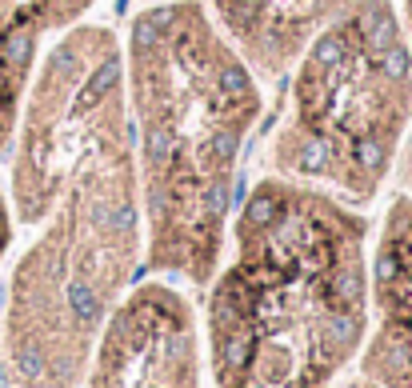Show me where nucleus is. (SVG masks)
Listing matches in <instances>:
<instances>
[{"label":"nucleus","mask_w":412,"mask_h":388,"mask_svg":"<svg viewBox=\"0 0 412 388\" xmlns=\"http://www.w3.org/2000/svg\"><path fill=\"white\" fill-rule=\"evenodd\" d=\"M8 148L4 200L32 232L8 280V369L24 388H68L144 232L125 45L109 24L84 20L45 52Z\"/></svg>","instance_id":"nucleus-1"},{"label":"nucleus","mask_w":412,"mask_h":388,"mask_svg":"<svg viewBox=\"0 0 412 388\" xmlns=\"http://www.w3.org/2000/svg\"><path fill=\"white\" fill-rule=\"evenodd\" d=\"M120 45L152 268L205 280L264 113L260 81L196 0L141 8Z\"/></svg>","instance_id":"nucleus-2"},{"label":"nucleus","mask_w":412,"mask_h":388,"mask_svg":"<svg viewBox=\"0 0 412 388\" xmlns=\"http://www.w3.org/2000/svg\"><path fill=\"white\" fill-rule=\"evenodd\" d=\"M365 216L340 196L260 177L208 296L221 388H328L365 332Z\"/></svg>","instance_id":"nucleus-3"},{"label":"nucleus","mask_w":412,"mask_h":388,"mask_svg":"<svg viewBox=\"0 0 412 388\" xmlns=\"http://www.w3.org/2000/svg\"><path fill=\"white\" fill-rule=\"evenodd\" d=\"M412 132V45L393 0H352L288 72L276 177L377 200Z\"/></svg>","instance_id":"nucleus-4"},{"label":"nucleus","mask_w":412,"mask_h":388,"mask_svg":"<svg viewBox=\"0 0 412 388\" xmlns=\"http://www.w3.org/2000/svg\"><path fill=\"white\" fill-rule=\"evenodd\" d=\"M88 388H192V324L168 289H141L112 321Z\"/></svg>","instance_id":"nucleus-5"},{"label":"nucleus","mask_w":412,"mask_h":388,"mask_svg":"<svg viewBox=\"0 0 412 388\" xmlns=\"http://www.w3.org/2000/svg\"><path fill=\"white\" fill-rule=\"evenodd\" d=\"M352 0H208V17L260 84H280Z\"/></svg>","instance_id":"nucleus-6"},{"label":"nucleus","mask_w":412,"mask_h":388,"mask_svg":"<svg viewBox=\"0 0 412 388\" xmlns=\"http://www.w3.org/2000/svg\"><path fill=\"white\" fill-rule=\"evenodd\" d=\"M368 289L381 316L372 376L388 388H412V196H397L384 212Z\"/></svg>","instance_id":"nucleus-7"},{"label":"nucleus","mask_w":412,"mask_h":388,"mask_svg":"<svg viewBox=\"0 0 412 388\" xmlns=\"http://www.w3.org/2000/svg\"><path fill=\"white\" fill-rule=\"evenodd\" d=\"M96 0H0V152L8 148L45 52L88 20Z\"/></svg>","instance_id":"nucleus-8"},{"label":"nucleus","mask_w":412,"mask_h":388,"mask_svg":"<svg viewBox=\"0 0 412 388\" xmlns=\"http://www.w3.org/2000/svg\"><path fill=\"white\" fill-rule=\"evenodd\" d=\"M8 244H13V212H8V200H4V188H0V264H4Z\"/></svg>","instance_id":"nucleus-9"},{"label":"nucleus","mask_w":412,"mask_h":388,"mask_svg":"<svg viewBox=\"0 0 412 388\" xmlns=\"http://www.w3.org/2000/svg\"><path fill=\"white\" fill-rule=\"evenodd\" d=\"M397 4L400 20H404V33H409V45H412V0H393Z\"/></svg>","instance_id":"nucleus-10"}]
</instances>
